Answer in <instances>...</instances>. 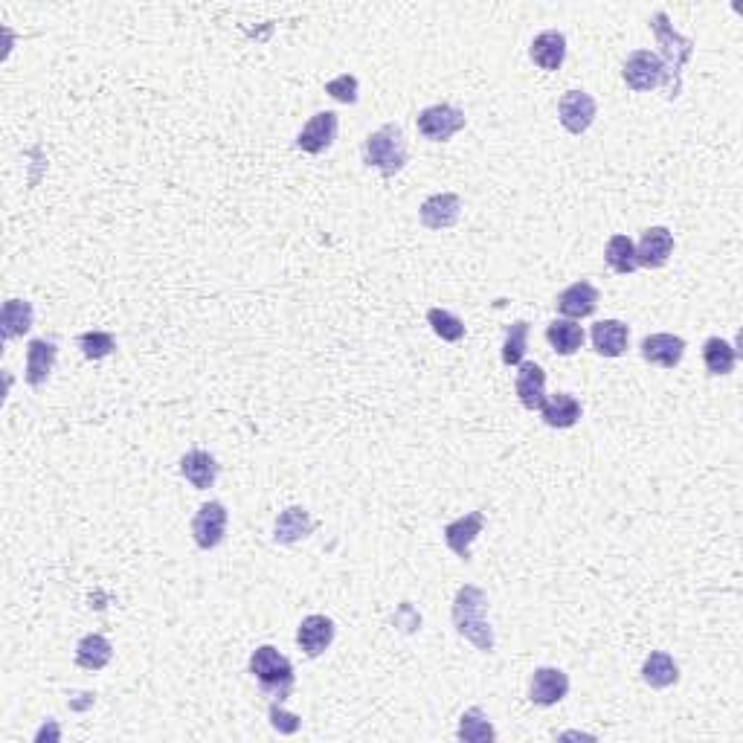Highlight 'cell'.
<instances>
[{"label": "cell", "instance_id": "cell-25", "mask_svg": "<svg viewBox=\"0 0 743 743\" xmlns=\"http://www.w3.org/2000/svg\"><path fill=\"white\" fill-rule=\"evenodd\" d=\"M642 680L651 688H671L680 680V665L674 662V656L665 651H651L645 665H642Z\"/></svg>", "mask_w": 743, "mask_h": 743}, {"label": "cell", "instance_id": "cell-30", "mask_svg": "<svg viewBox=\"0 0 743 743\" xmlns=\"http://www.w3.org/2000/svg\"><path fill=\"white\" fill-rule=\"evenodd\" d=\"M604 262L610 265V270H616V273H622V276L633 273V270L639 268V265H636V244L627 236H613L607 241Z\"/></svg>", "mask_w": 743, "mask_h": 743}, {"label": "cell", "instance_id": "cell-18", "mask_svg": "<svg viewBox=\"0 0 743 743\" xmlns=\"http://www.w3.org/2000/svg\"><path fill=\"white\" fill-rule=\"evenodd\" d=\"M297 642L299 648H302V654L305 656H320L326 654V648L334 642V622L326 619V616H305L302 622H299L297 630Z\"/></svg>", "mask_w": 743, "mask_h": 743}, {"label": "cell", "instance_id": "cell-5", "mask_svg": "<svg viewBox=\"0 0 743 743\" xmlns=\"http://www.w3.org/2000/svg\"><path fill=\"white\" fill-rule=\"evenodd\" d=\"M418 134L430 143H445L453 134H459L465 128V111L453 108V105H430L424 108L416 119Z\"/></svg>", "mask_w": 743, "mask_h": 743}, {"label": "cell", "instance_id": "cell-23", "mask_svg": "<svg viewBox=\"0 0 743 743\" xmlns=\"http://www.w3.org/2000/svg\"><path fill=\"white\" fill-rule=\"evenodd\" d=\"M593 346L598 355L604 357H622L627 352V340H630V328L622 320H601L593 326Z\"/></svg>", "mask_w": 743, "mask_h": 743}, {"label": "cell", "instance_id": "cell-32", "mask_svg": "<svg viewBox=\"0 0 743 743\" xmlns=\"http://www.w3.org/2000/svg\"><path fill=\"white\" fill-rule=\"evenodd\" d=\"M427 323H430V328H433L445 343H459V340L465 337V323H462L456 314L445 311V308H430V311H427Z\"/></svg>", "mask_w": 743, "mask_h": 743}, {"label": "cell", "instance_id": "cell-27", "mask_svg": "<svg viewBox=\"0 0 743 743\" xmlns=\"http://www.w3.org/2000/svg\"><path fill=\"white\" fill-rule=\"evenodd\" d=\"M546 340L549 346L558 352V355H575L581 346H584V328L578 326L575 320H555L546 328Z\"/></svg>", "mask_w": 743, "mask_h": 743}, {"label": "cell", "instance_id": "cell-14", "mask_svg": "<svg viewBox=\"0 0 743 743\" xmlns=\"http://www.w3.org/2000/svg\"><path fill=\"white\" fill-rule=\"evenodd\" d=\"M569 694V677L561 668H537L532 685H529V697L537 706H558Z\"/></svg>", "mask_w": 743, "mask_h": 743}, {"label": "cell", "instance_id": "cell-19", "mask_svg": "<svg viewBox=\"0 0 743 743\" xmlns=\"http://www.w3.org/2000/svg\"><path fill=\"white\" fill-rule=\"evenodd\" d=\"M314 517L305 511L302 506H291L285 508L279 517H276V526H273V540L276 543H282V546H294L299 540H305V537L314 532Z\"/></svg>", "mask_w": 743, "mask_h": 743}, {"label": "cell", "instance_id": "cell-20", "mask_svg": "<svg viewBox=\"0 0 743 743\" xmlns=\"http://www.w3.org/2000/svg\"><path fill=\"white\" fill-rule=\"evenodd\" d=\"M529 56L546 73L561 70L566 59V35L558 30L540 32L535 41H532V47H529Z\"/></svg>", "mask_w": 743, "mask_h": 743}, {"label": "cell", "instance_id": "cell-11", "mask_svg": "<svg viewBox=\"0 0 743 743\" xmlns=\"http://www.w3.org/2000/svg\"><path fill=\"white\" fill-rule=\"evenodd\" d=\"M459 215H462V198L453 192L430 195L418 209V218L427 230H450L459 221Z\"/></svg>", "mask_w": 743, "mask_h": 743}, {"label": "cell", "instance_id": "cell-8", "mask_svg": "<svg viewBox=\"0 0 743 743\" xmlns=\"http://www.w3.org/2000/svg\"><path fill=\"white\" fill-rule=\"evenodd\" d=\"M227 523H230V514H227V506L212 500V503H204L198 508L195 520H192V537L201 549H215L224 535H227Z\"/></svg>", "mask_w": 743, "mask_h": 743}, {"label": "cell", "instance_id": "cell-4", "mask_svg": "<svg viewBox=\"0 0 743 743\" xmlns=\"http://www.w3.org/2000/svg\"><path fill=\"white\" fill-rule=\"evenodd\" d=\"M250 674L259 680L262 691L273 700H285L294 691V665L288 656H282L273 645H262L250 656Z\"/></svg>", "mask_w": 743, "mask_h": 743}, {"label": "cell", "instance_id": "cell-29", "mask_svg": "<svg viewBox=\"0 0 743 743\" xmlns=\"http://www.w3.org/2000/svg\"><path fill=\"white\" fill-rule=\"evenodd\" d=\"M703 363H706L709 375H729L738 363V349L732 343H726L723 337H709L703 346Z\"/></svg>", "mask_w": 743, "mask_h": 743}, {"label": "cell", "instance_id": "cell-3", "mask_svg": "<svg viewBox=\"0 0 743 743\" xmlns=\"http://www.w3.org/2000/svg\"><path fill=\"white\" fill-rule=\"evenodd\" d=\"M363 163L378 169L384 178L398 175L407 166V143H404V131L398 125H381L375 134L366 137L363 143Z\"/></svg>", "mask_w": 743, "mask_h": 743}, {"label": "cell", "instance_id": "cell-24", "mask_svg": "<svg viewBox=\"0 0 743 743\" xmlns=\"http://www.w3.org/2000/svg\"><path fill=\"white\" fill-rule=\"evenodd\" d=\"M35 320V308L30 299H6L3 311H0V331L3 340H18L32 328Z\"/></svg>", "mask_w": 743, "mask_h": 743}, {"label": "cell", "instance_id": "cell-17", "mask_svg": "<svg viewBox=\"0 0 743 743\" xmlns=\"http://www.w3.org/2000/svg\"><path fill=\"white\" fill-rule=\"evenodd\" d=\"M642 357L662 369L680 366L685 357V340L677 334H651L642 340Z\"/></svg>", "mask_w": 743, "mask_h": 743}, {"label": "cell", "instance_id": "cell-34", "mask_svg": "<svg viewBox=\"0 0 743 743\" xmlns=\"http://www.w3.org/2000/svg\"><path fill=\"white\" fill-rule=\"evenodd\" d=\"M268 714H270V726H273L279 735H297L299 726H302V720H299L297 714H291L282 709V700H273V703H270Z\"/></svg>", "mask_w": 743, "mask_h": 743}, {"label": "cell", "instance_id": "cell-7", "mask_svg": "<svg viewBox=\"0 0 743 743\" xmlns=\"http://www.w3.org/2000/svg\"><path fill=\"white\" fill-rule=\"evenodd\" d=\"M598 105L587 90H569L558 102V119L569 134H584L595 122Z\"/></svg>", "mask_w": 743, "mask_h": 743}, {"label": "cell", "instance_id": "cell-16", "mask_svg": "<svg viewBox=\"0 0 743 743\" xmlns=\"http://www.w3.org/2000/svg\"><path fill=\"white\" fill-rule=\"evenodd\" d=\"M517 398L526 410H540L543 401H546V372L540 363H532V360H523L520 369H517Z\"/></svg>", "mask_w": 743, "mask_h": 743}, {"label": "cell", "instance_id": "cell-2", "mask_svg": "<svg viewBox=\"0 0 743 743\" xmlns=\"http://www.w3.org/2000/svg\"><path fill=\"white\" fill-rule=\"evenodd\" d=\"M651 30L656 35V44H659L656 56L665 64V96L674 102L683 90V70L694 53V41L674 30V24L668 21L665 12H656L651 18Z\"/></svg>", "mask_w": 743, "mask_h": 743}, {"label": "cell", "instance_id": "cell-31", "mask_svg": "<svg viewBox=\"0 0 743 743\" xmlns=\"http://www.w3.org/2000/svg\"><path fill=\"white\" fill-rule=\"evenodd\" d=\"M526 346H529V323L517 320L511 323L506 331V343H503V363L506 366H520L526 357Z\"/></svg>", "mask_w": 743, "mask_h": 743}, {"label": "cell", "instance_id": "cell-10", "mask_svg": "<svg viewBox=\"0 0 743 743\" xmlns=\"http://www.w3.org/2000/svg\"><path fill=\"white\" fill-rule=\"evenodd\" d=\"M674 253V233L668 227H648L636 244V265L656 270L662 268Z\"/></svg>", "mask_w": 743, "mask_h": 743}, {"label": "cell", "instance_id": "cell-15", "mask_svg": "<svg viewBox=\"0 0 743 743\" xmlns=\"http://www.w3.org/2000/svg\"><path fill=\"white\" fill-rule=\"evenodd\" d=\"M555 305H558V311L564 314L566 320H584V317L595 314V308H598V288L593 282L581 279V282H575L566 291H561V297H558Z\"/></svg>", "mask_w": 743, "mask_h": 743}, {"label": "cell", "instance_id": "cell-22", "mask_svg": "<svg viewBox=\"0 0 743 743\" xmlns=\"http://www.w3.org/2000/svg\"><path fill=\"white\" fill-rule=\"evenodd\" d=\"M180 474L186 476L198 491H207L215 485V479H218V462H215V456L207 453V450H189L183 459H180Z\"/></svg>", "mask_w": 743, "mask_h": 743}, {"label": "cell", "instance_id": "cell-28", "mask_svg": "<svg viewBox=\"0 0 743 743\" xmlns=\"http://www.w3.org/2000/svg\"><path fill=\"white\" fill-rule=\"evenodd\" d=\"M459 741L465 743H491L497 741V729L491 726L488 714L482 712L479 706L468 709V712L459 717Z\"/></svg>", "mask_w": 743, "mask_h": 743}, {"label": "cell", "instance_id": "cell-21", "mask_svg": "<svg viewBox=\"0 0 743 743\" xmlns=\"http://www.w3.org/2000/svg\"><path fill=\"white\" fill-rule=\"evenodd\" d=\"M540 416H543V421L549 427H555V430H569V427H575L581 421V404H578L575 395L558 392V395H552V398L543 401Z\"/></svg>", "mask_w": 743, "mask_h": 743}, {"label": "cell", "instance_id": "cell-35", "mask_svg": "<svg viewBox=\"0 0 743 743\" xmlns=\"http://www.w3.org/2000/svg\"><path fill=\"white\" fill-rule=\"evenodd\" d=\"M326 93L331 99L343 102V105H355L357 102V79L352 73H343L337 79H331L326 85Z\"/></svg>", "mask_w": 743, "mask_h": 743}, {"label": "cell", "instance_id": "cell-9", "mask_svg": "<svg viewBox=\"0 0 743 743\" xmlns=\"http://www.w3.org/2000/svg\"><path fill=\"white\" fill-rule=\"evenodd\" d=\"M337 128H340V119L334 111H320L308 119V125L297 134V149L305 154H323L334 146L337 140Z\"/></svg>", "mask_w": 743, "mask_h": 743}, {"label": "cell", "instance_id": "cell-6", "mask_svg": "<svg viewBox=\"0 0 743 743\" xmlns=\"http://www.w3.org/2000/svg\"><path fill=\"white\" fill-rule=\"evenodd\" d=\"M625 76L627 88L636 90V93H648V90L665 85V64L662 59L651 53V50H633L625 61Z\"/></svg>", "mask_w": 743, "mask_h": 743}, {"label": "cell", "instance_id": "cell-1", "mask_svg": "<svg viewBox=\"0 0 743 743\" xmlns=\"http://www.w3.org/2000/svg\"><path fill=\"white\" fill-rule=\"evenodd\" d=\"M488 610V595L474 584L459 587V593L453 598V627L459 636H465L476 651L482 654H494L497 642H494V630L485 619Z\"/></svg>", "mask_w": 743, "mask_h": 743}, {"label": "cell", "instance_id": "cell-26", "mask_svg": "<svg viewBox=\"0 0 743 743\" xmlns=\"http://www.w3.org/2000/svg\"><path fill=\"white\" fill-rule=\"evenodd\" d=\"M111 659H114V645L99 633H88L76 645V665L85 671H102Z\"/></svg>", "mask_w": 743, "mask_h": 743}, {"label": "cell", "instance_id": "cell-13", "mask_svg": "<svg viewBox=\"0 0 743 743\" xmlns=\"http://www.w3.org/2000/svg\"><path fill=\"white\" fill-rule=\"evenodd\" d=\"M56 357H59L56 340H44V337L30 340V346H27V372H24V378H27L30 387L38 389L50 381V372L56 366Z\"/></svg>", "mask_w": 743, "mask_h": 743}, {"label": "cell", "instance_id": "cell-12", "mask_svg": "<svg viewBox=\"0 0 743 743\" xmlns=\"http://www.w3.org/2000/svg\"><path fill=\"white\" fill-rule=\"evenodd\" d=\"M482 529H485V514H482V511H468V514H462L459 520H453V523H447L445 526L447 549H450L456 558L468 561V558H471V543L482 535Z\"/></svg>", "mask_w": 743, "mask_h": 743}, {"label": "cell", "instance_id": "cell-33", "mask_svg": "<svg viewBox=\"0 0 743 743\" xmlns=\"http://www.w3.org/2000/svg\"><path fill=\"white\" fill-rule=\"evenodd\" d=\"M79 349L88 360H102V357L114 355L117 340L111 331H85V334H79Z\"/></svg>", "mask_w": 743, "mask_h": 743}]
</instances>
